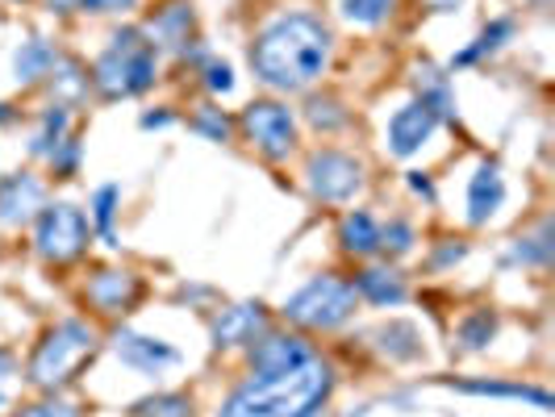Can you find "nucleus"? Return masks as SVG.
I'll return each instance as SVG.
<instances>
[{
	"label": "nucleus",
	"instance_id": "nucleus-26",
	"mask_svg": "<svg viewBox=\"0 0 555 417\" xmlns=\"http://www.w3.org/2000/svg\"><path fill=\"white\" fill-rule=\"evenodd\" d=\"M509 259H514V263H547V259H552V222L539 225L534 238H518V247H514Z\"/></svg>",
	"mask_w": 555,
	"mask_h": 417
},
{
	"label": "nucleus",
	"instance_id": "nucleus-40",
	"mask_svg": "<svg viewBox=\"0 0 555 417\" xmlns=\"http://www.w3.org/2000/svg\"><path fill=\"white\" fill-rule=\"evenodd\" d=\"M51 4H55L59 13H67V9H76V4H80V0H51Z\"/></svg>",
	"mask_w": 555,
	"mask_h": 417
},
{
	"label": "nucleus",
	"instance_id": "nucleus-15",
	"mask_svg": "<svg viewBox=\"0 0 555 417\" xmlns=\"http://www.w3.org/2000/svg\"><path fill=\"white\" fill-rule=\"evenodd\" d=\"M142 284L134 272H96L88 279V301L101 309V313H126V309L139 301Z\"/></svg>",
	"mask_w": 555,
	"mask_h": 417
},
{
	"label": "nucleus",
	"instance_id": "nucleus-13",
	"mask_svg": "<svg viewBox=\"0 0 555 417\" xmlns=\"http://www.w3.org/2000/svg\"><path fill=\"white\" fill-rule=\"evenodd\" d=\"M306 360H309V347L301 338H293V334H272V338H263V342L255 347L250 372H255V376H280V372L301 367Z\"/></svg>",
	"mask_w": 555,
	"mask_h": 417
},
{
	"label": "nucleus",
	"instance_id": "nucleus-8",
	"mask_svg": "<svg viewBox=\"0 0 555 417\" xmlns=\"http://www.w3.org/2000/svg\"><path fill=\"white\" fill-rule=\"evenodd\" d=\"M309 193L318 200H351L363 184V167L351 155H338V151H322L309 159Z\"/></svg>",
	"mask_w": 555,
	"mask_h": 417
},
{
	"label": "nucleus",
	"instance_id": "nucleus-41",
	"mask_svg": "<svg viewBox=\"0 0 555 417\" xmlns=\"http://www.w3.org/2000/svg\"><path fill=\"white\" fill-rule=\"evenodd\" d=\"M430 4H435V9H443V13H447V9H455L460 0H430Z\"/></svg>",
	"mask_w": 555,
	"mask_h": 417
},
{
	"label": "nucleus",
	"instance_id": "nucleus-28",
	"mask_svg": "<svg viewBox=\"0 0 555 417\" xmlns=\"http://www.w3.org/2000/svg\"><path fill=\"white\" fill-rule=\"evenodd\" d=\"M392 0H343V13L360 26H380L389 17Z\"/></svg>",
	"mask_w": 555,
	"mask_h": 417
},
{
	"label": "nucleus",
	"instance_id": "nucleus-23",
	"mask_svg": "<svg viewBox=\"0 0 555 417\" xmlns=\"http://www.w3.org/2000/svg\"><path fill=\"white\" fill-rule=\"evenodd\" d=\"M376 338H380V351L389 360H417V351H422V338L410 322H389Z\"/></svg>",
	"mask_w": 555,
	"mask_h": 417
},
{
	"label": "nucleus",
	"instance_id": "nucleus-18",
	"mask_svg": "<svg viewBox=\"0 0 555 417\" xmlns=\"http://www.w3.org/2000/svg\"><path fill=\"white\" fill-rule=\"evenodd\" d=\"M417 92H422V105L439 121H455V96H451V83H447L439 67H422L417 71Z\"/></svg>",
	"mask_w": 555,
	"mask_h": 417
},
{
	"label": "nucleus",
	"instance_id": "nucleus-33",
	"mask_svg": "<svg viewBox=\"0 0 555 417\" xmlns=\"http://www.w3.org/2000/svg\"><path fill=\"white\" fill-rule=\"evenodd\" d=\"M139 0H80L76 9L83 13H126V9H134Z\"/></svg>",
	"mask_w": 555,
	"mask_h": 417
},
{
	"label": "nucleus",
	"instance_id": "nucleus-38",
	"mask_svg": "<svg viewBox=\"0 0 555 417\" xmlns=\"http://www.w3.org/2000/svg\"><path fill=\"white\" fill-rule=\"evenodd\" d=\"M167 121H171L167 113H146V117H142V126H146V130H151V126H167Z\"/></svg>",
	"mask_w": 555,
	"mask_h": 417
},
{
	"label": "nucleus",
	"instance_id": "nucleus-5",
	"mask_svg": "<svg viewBox=\"0 0 555 417\" xmlns=\"http://www.w3.org/2000/svg\"><path fill=\"white\" fill-rule=\"evenodd\" d=\"M351 313H356V288L334 276L309 279L306 288L293 292L288 305H284V317L297 322V326H306V330H334Z\"/></svg>",
	"mask_w": 555,
	"mask_h": 417
},
{
	"label": "nucleus",
	"instance_id": "nucleus-35",
	"mask_svg": "<svg viewBox=\"0 0 555 417\" xmlns=\"http://www.w3.org/2000/svg\"><path fill=\"white\" fill-rule=\"evenodd\" d=\"M205 76H209V88H214V92H230V88H234V76H230V67H225V63H209V71H205Z\"/></svg>",
	"mask_w": 555,
	"mask_h": 417
},
{
	"label": "nucleus",
	"instance_id": "nucleus-4",
	"mask_svg": "<svg viewBox=\"0 0 555 417\" xmlns=\"http://www.w3.org/2000/svg\"><path fill=\"white\" fill-rule=\"evenodd\" d=\"M92 351H96L92 330L83 322H63V326H55V330L38 342V351L29 360V380L38 389H59V385H67L80 372V363Z\"/></svg>",
	"mask_w": 555,
	"mask_h": 417
},
{
	"label": "nucleus",
	"instance_id": "nucleus-12",
	"mask_svg": "<svg viewBox=\"0 0 555 417\" xmlns=\"http://www.w3.org/2000/svg\"><path fill=\"white\" fill-rule=\"evenodd\" d=\"M113 351H117V360L139 367V372H164L171 363H180V351H176V347H167L159 338H146V334H130V330H121L113 338Z\"/></svg>",
	"mask_w": 555,
	"mask_h": 417
},
{
	"label": "nucleus",
	"instance_id": "nucleus-2",
	"mask_svg": "<svg viewBox=\"0 0 555 417\" xmlns=\"http://www.w3.org/2000/svg\"><path fill=\"white\" fill-rule=\"evenodd\" d=\"M331 396V367L309 355L301 367L280 376H250L222 405L218 417H313Z\"/></svg>",
	"mask_w": 555,
	"mask_h": 417
},
{
	"label": "nucleus",
	"instance_id": "nucleus-42",
	"mask_svg": "<svg viewBox=\"0 0 555 417\" xmlns=\"http://www.w3.org/2000/svg\"><path fill=\"white\" fill-rule=\"evenodd\" d=\"M0 121H9V109H4V105H0Z\"/></svg>",
	"mask_w": 555,
	"mask_h": 417
},
{
	"label": "nucleus",
	"instance_id": "nucleus-20",
	"mask_svg": "<svg viewBox=\"0 0 555 417\" xmlns=\"http://www.w3.org/2000/svg\"><path fill=\"white\" fill-rule=\"evenodd\" d=\"M55 47L51 42H42V38H29L26 47L17 51V58H13V71H17V80H38V76H51L55 71Z\"/></svg>",
	"mask_w": 555,
	"mask_h": 417
},
{
	"label": "nucleus",
	"instance_id": "nucleus-29",
	"mask_svg": "<svg viewBox=\"0 0 555 417\" xmlns=\"http://www.w3.org/2000/svg\"><path fill=\"white\" fill-rule=\"evenodd\" d=\"M113 213H117V188L105 184L101 193L92 196V222H96V230L109 238V247H113Z\"/></svg>",
	"mask_w": 555,
	"mask_h": 417
},
{
	"label": "nucleus",
	"instance_id": "nucleus-39",
	"mask_svg": "<svg viewBox=\"0 0 555 417\" xmlns=\"http://www.w3.org/2000/svg\"><path fill=\"white\" fill-rule=\"evenodd\" d=\"M13 372V355L9 351H0V376H9Z\"/></svg>",
	"mask_w": 555,
	"mask_h": 417
},
{
	"label": "nucleus",
	"instance_id": "nucleus-3",
	"mask_svg": "<svg viewBox=\"0 0 555 417\" xmlns=\"http://www.w3.org/2000/svg\"><path fill=\"white\" fill-rule=\"evenodd\" d=\"M92 83L101 88V96H134L155 83V47L142 38V29H121L113 34L109 51L96 58Z\"/></svg>",
	"mask_w": 555,
	"mask_h": 417
},
{
	"label": "nucleus",
	"instance_id": "nucleus-27",
	"mask_svg": "<svg viewBox=\"0 0 555 417\" xmlns=\"http://www.w3.org/2000/svg\"><path fill=\"white\" fill-rule=\"evenodd\" d=\"M493 334H498V317H493V313H473V317H464V326H460V342H464L468 351H480V347H489Z\"/></svg>",
	"mask_w": 555,
	"mask_h": 417
},
{
	"label": "nucleus",
	"instance_id": "nucleus-31",
	"mask_svg": "<svg viewBox=\"0 0 555 417\" xmlns=\"http://www.w3.org/2000/svg\"><path fill=\"white\" fill-rule=\"evenodd\" d=\"M193 130H201L205 139H214V142H225V134H230V121L222 117V109H201L193 117Z\"/></svg>",
	"mask_w": 555,
	"mask_h": 417
},
{
	"label": "nucleus",
	"instance_id": "nucleus-34",
	"mask_svg": "<svg viewBox=\"0 0 555 417\" xmlns=\"http://www.w3.org/2000/svg\"><path fill=\"white\" fill-rule=\"evenodd\" d=\"M22 417H80L72 405H63V401H42V405H29Z\"/></svg>",
	"mask_w": 555,
	"mask_h": 417
},
{
	"label": "nucleus",
	"instance_id": "nucleus-43",
	"mask_svg": "<svg viewBox=\"0 0 555 417\" xmlns=\"http://www.w3.org/2000/svg\"><path fill=\"white\" fill-rule=\"evenodd\" d=\"M530 4H539V9H543V4H552V0H530Z\"/></svg>",
	"mask_w": 555,
	"mask_h": 417
},
{
	"label": "nucleus",
	"instance_id": "nucleus-19",
	"mask_svg": "<svg viewBox=\"0 0 555 417\" xmlns=\"http://www.w3.org/2000/svg\"><path fill=\"white\" fill-rule=\"evenodd\" d=\"M338 243L351 255H372V250H380V225L372 222L367 213H347L343 225H338Z\"/></svg>",
	"mask_w": 555,
	"mask_h": 417
},
{
	"label": "nucleus",
	"instance_id": "nucleus-1",
	"mask_svg": "<svg viewBox=\"0 0 555 417\" xmlns=\"http://www.w3.org/2000/svg\"><path fill=\"white\" fill-rule=\"evenodd\" d=\"M331 63V29L309 13L280 17L250 47V67L263 83L280 92H301Z\"/></svg>",
	"mask_w": 555,
	"mask_h": 417
},
{
	"label": "nucleus",
	"instance_id": "nucleus-9",
	"mask_svg": "<svg viewBox=\"0 0 555 417\" xmlns=\"http://www.w3.org/2000/svg\"><path fill=\"white\" fill-rule=\"evenodd\" d=\"M435 126H439V117L426 109L422 101L405 105V109H397V113H392V121H389V146H392V155L410 159L414 151H422V142L435 134Z\"/></svg>",
	"mask_w": 555,
	"mask_h": 417
},
{
	"label": "nucleus",
	"instance_id": "nucleus-32",
	"mask_svg": "<svg viewBox=\"0 0 555 417\" xmlns=\"http://www.w3.org/2000/svg\"><path fill=\"white\" fill-rule=\"evenodd\" d=\"M414 247V230L405 222H392L380 230V250H389V255H405V250Z\"/></svg>",
	"mask_w": 555,
	"mask_h": 417
},
{
	"label": "nucleus",
	"instance_id": "nucleus-24",
	"mask_svg": "<svg viewBox=\"0 0 555 417\" xmlns=\"http://www.w3.org/2000/svg\"><path fill=\"white\" fill-rule=\"evenodd\" d=\"M134 417H193V405H189V396H180V392H155V396H142L134 401Z\"/></svg>",
	"mask_w": 555,
	"mask_h": 417
},
{
	"label": "nucleus",
	"instance_id": "nucleus-11",
	"mask_svg": "<svg viewBox=\"0 0 555 417\" xmlns=\"http://www.w3.org/2000/svg\"><path fill=\"white\" fill-rule=\"evenodd\" d=\"M38 209H42V184L29 171H17V175H4L0 180V222L22 225Z\"/></svg>",
	"mask_w": 555,
	"mask_h": 417
},
{
	"label": "nucleus",
	"instance_id": "nucleus-7",
	"mask_svg": "<svg viewBox=\"0 0 555 417\" xmlns=\"http://www.w3.org/2000/svg\"><path fill=\"white\" fill-rule=\"evenodd\" d=\"M243 130L247 139L268 155V159H288L293 146H297V121L293 113L276 105V101H255L243 113Z\"/></svg>",
	"mask_w": 555,
	"mask_h": 417
},
{
	"label": "nucleus",
	"instance_id": "nucleus-37",
	"mask_svg": "<svg viewBox=\"0 0 555 417\" xmlns=\"http://www.w3.org/2000/svg\"><path fill=\"white\" fill-rule=\"evenodd\" d=\"M410 188H414V193H422V196H430V180H426V175H410Z\"/></svg>",
	"mask_w": 555,
	"mask_h": 417
},
{
	"label": "nucleus",
	"instance_id": "nucleus-30",
	"mask_svg": "<svg viewBox=\"0 0 555 417\" xmlns=\"http://www.w3.org/2000/svg\"><path fill=\"white\" fill-rule=\"evenodd\" d=\"M309 121L318 126V130H338L343 121H347V113L338 109V101H309Z\"/></svg>",
	"mask_w": 555,
	"mask_h": 417
},
{
	"label": "nucleus",
	"instance_id": "nucleus-10",
	"mask_svg": "<svg viewBox=\"0 0 555 417\" xmlns=\"http://www.w3.org/2000/svg\"><path fill=\"white\" fill-rule=\"evenodd\" d=\"M189 34H193V9L184 0H167L164 9L151 13V22L142 29V38L151 47H164V51H184Z\"/></svg>",
	"mask_w": 555,
	"mask_h": 417
},
{
	"label": "nucleus",
	"instance_id": "nucleus-17",
	"mask_svg": "<svg viewBox=\"0 0 555 417\" xmlns=\"http://www.w3.org/2000/svg\"><path fill=\"white\" fill-rule=\"evenodd\" d=\"M351 288L360 292L363 301H372V305H401V301H405V284H401V276H397V272H385V268H367V272H360Z\"/></svg>",
	"mask_w": 555,
	"mask_h": 417
},
{
	"label": "nucleus",
	"instance_id": "nucleus-36",
	"mask_svg": "<svg viewBox=\"0 0 555 417\" xmlns=\"http://www.w3.org/2000/svg\"><path fill=\"white\" fill-rule=\"evenodd\" d=\"M51 159H55L59 171H72V167H76V142L63 139V155H51Z\"/></svg>",
	"mask_w": 555,
	"mask_h": 417
},
{
	"label": "nucleus",
	"instance_id": "nucleus-14",
	"mask_svg": "<svg viewBox=\"0 0 555 417\" xmlns=\"http://www.w3.org/2000/svg\"><path fill=\"white\" fill-rule=\"evenodd\" d=\"M263 330H268V309L259 301H247V305L225 309L214 322V342L218 347H243V342H255Z\"/></svg>",
	"mask_w": 555,
	"mask_h": 417
},
{
	"label": "nucleus",
	"instance_id": "nucleus-21",
	"mask_svg": "<svg viewBox=\"0 0 555 417\" xmlns=\"http://www.w3.org/2000/svg\"><path fill=\"white\" fill-rule=\"evenodd\" d=\"M460 392H476V396H514V401H530L539 409H552V392L527 389V385H493V380H460Z\"/></svg>",
	"mask_w": 555,
	"mask_h": 417
},
{
	"label": "nucleus",
	"instance_id": "nucleus-22",
	"mask_svg": "<svg viewBox=\"0 0 555 417\" xmlns=\"http://www.w3.org/2000/svg\"><path fill=\"white\" fill-rule=\"evenodd\" d=\"M509 38H514V22H509V17H498V22H489V26L480 29V38H476L468 51H460V55L451 58V67H464V63H476V58L493 55Z\"/></svg>",
	"mask_w": 555,
	"mask_h": 417
},
{
	"label": "nucleus",
	"instance_id": "nucleus-16",
	"mask_svg": "<svg viewBox=\"0 0 555 417\" xmlns=\"http://www.w3.org/2000/svg\"><path fill=\"white\" fill-rule=\"evenodd\" d=\"M501 200H505V180H501L498 164H480L468 184V222L485 225L501 209Z\"/></svg>",
	"mask_w": 555,
	"mask_h": 417
},
{
	"label": "nucleus",
	"instance_id": "nucleus-25",
	"mask_svg": "<svg viewBox=\"0 0 555 417\" xmlns=\"http://www.w3.org/2000/svg\"><path fill=\"white\" fill-rule=\"evenodd\" d=\"M63 134H67V109H63V105H55V109H47V117H42V130L34 134L29 151H34V155H55L59 146H63Z\"/></svg>",
	"mask_w": 555,
	"mask_h": 417
},
{
	"label": "nucleus",
	"instance_id": "nucleus-6",
	"mask_svg": "<svg viewBox=\"0 0 555 417\" xmlns=\"http://www.w3.org/2000/svg\"><path fill=\"white\" fill-rule=\"evenodd\" d=\"M88 247V218L76 205H51L38 218V255L47 263H72Z\"/></svg>",
	"mask_w": 555,
	"mask_h": 417
}]
</instances>
